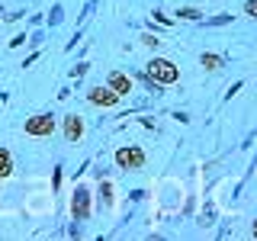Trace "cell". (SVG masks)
<instances>
[{
    "label": "cell",
    "mask_w": 257,
    "mask_h": 241,
    "mask_svg": "<svg viewBox=\"0 0 257 241\" xmlns=\"http://www.w3.org/2000/svg\"><path fill=\"white\" fill-rule=\"evenodd\" d=\"M26 135H32V139H48V135L55 132V116L52 112H36V116L26 119Z\"/></svg>",
    "instance_id": "4"
},
{
    "label": "cell",
    "mask_w": 257,
    "mask_h": 241,
    "mask_svg": "<svg viewBox=\"0 0 257 241\" xmlns=\"http://www.w3.org/2000/svg\"><path fill=\"white\" fill-rule=\"evenodd\" d=\"M112 203H116V199H112V183L100 177V206L103 209H112Z\"/></svg>",
    "instance_id": "9"
},
{
    "label": "cell",
    "mask_w": 257,
    "mask_h": 241,
    "mask_svg": "<svg viewBox=\"0 0 257 241\" xmlns=\"http://www.w3.org/2000/svg\"><path fill=\"white\" fill-rule=\"evenodd\" d=\"M106 87H112L119 96H128V93H132V77L122 74V71H112V74L106 77Z\"/></svg>",
    "instance_id": "7"
},
{
    "label": "cell",
    "mask_w": 257,
    "mask_h": 241,
    "mask_svg": "<svg viewBox=\"0 0 257 241\" xmlns=\"http://www.w3.org/2000/svg\"><path fill=\"white\" fill-rule=\"evenodd\" d=\"M145 71H148L158 84H164V87H171V84L180 80V68H177L171 58H151L148 64H145Z\"/></svg>",
    "instance_id": "1"
},
{
    "label": "cell",
    "mask_w": 257,
    "mask_h": 241,
    "mask_svg": "<svg viewBox=\"0 0 257 241\" xmlns=\"http://www.w3.org/2000/svg\"><path fill=\"white\" fill-rule=\"evenodd\" d=\"M135 77H139V80H142V84H145V87H148V93H155V96H161V93H164V84H158V80H155V77H151V74H148V71H142V74H135Z\"/></svg>",
    "instance_id": "11"
},
{
    "label": "cell",
    "mask_w": 257,
    "mask_h": 241,
    "mask_svg": "<svg viewBox=\"0 0 257 241\" xmlns=\"http://www.w3.org/2000/svg\"><path fill=\"white\" fill-rule=\"evenodd\" d=\"M142 45H148V48H158V45H161V39H158V36H151V32H145V36H142Z\"/></svg>",
    "instance_id": "16"
},
{
    "label": "cell",
    "mask_w": 257,
    "mask_h": 241,
    "mask_svg": "<svg viewBox=\"0 0 257 241\" xmlns=\"http://www.w3.org/2000/svg\"><path fill=\"white\" fill-rule=\"evenodd\" d=\"M244 13H247V16H254V20H257V0H247V4H244Z\"/></svg>",
    "instance_id": "17"
},
{
    "label": "cell",
    "mask_w": 257,
    "mask_h": 241,
    "mask_svg": "<svg viewBox=\"0 0 257 241\" xmlns=\"http://www.w3.org/2000/svg\"><path fill=\"white\" fill-rule=\"evenodd\" d=\"M155 20L161 23V26H174V20H171V16H164V13H155Z\"/></svg>",
    "instance_id": "18"
},
{
    "label": "cell",
    "mask_w": 257,
    "mask_h": 241,
    "mask_svg": "<svg viewBox=\"0 0 257 241\" xmlns=\"http://www.w3.org/2000/svg\"><path fill=\"white\" fill-rule=\"evenodd\" d=\"M23 42H26V32H20V36H16L13 42H10V48H16V45H23Z\"/></svg>",
    "instance_id": "19"
},
{
    "label": "cell",
    "mask_w": 257,
    "mask_h": 241,
    "mask_svg": "<svg viewBox=\"0 0 257 241\" xmlns=\"http://www.w3.org/2000/svg\"><path fill=\"white\" fill-rule=\"evenodd\" d=\"M87 71H90V64H87V61H80V64H74V68H71V77L80 80V77L87 74Z\"/></svg>",
    "instance_id": "15"
},
{
    "label": "cell",
    "mask_w": 257,
    "mask_h": 241,
    "mask_svg": "<svg viewBox=\"0 0 257 241\" xmlns=\"http://www.w3.org/2000/svg\"><path fill=\"white\" fill-rule=\"evenodd\" d=\"M87 126H84V116H77V112H68L64 116V142L68 145H77L80 139H84Z\"/></svg>",
    "instance_id": "6"
},
{
    "label": "cell",
    "mask_w": 257,
    "mask_h": 241,
    "mask_svg": "<svg viewBox=\"0 0 257 241\" xmlns=\"http://www.w3.org/2000/svg\"><path fill=\"white\" fill-rule=\"evenodd\" d=\"M254 174H257V167H254Z\"/></svg>",
    "instance_id": "21"
},
{
    "label": "cell",
    "mask_w": 257,
    "mask_h": 241,
    "mask_svg": "<svg viewBox=\"0 0 257 241\" xmlns=\"http://www.w3.org/2000/svg\"><path fill=\"white\" fill-rule=\"evenodd\" d=\"M119 171H142L145 167V151L139 145H122V148H116V155H112Z\"/></svg>",
    "instance_id": "2"
},
{
    "label": "cell",
    "mask_w": 257,
    "mask_h": 241,
    "mask_svg": "<svg viewBox=\"0 0 257 241\" xmlns=\"http://www.w3.org/2000/svg\"><path fill=\"white\" fill-rule=\"evenodd\" d=\"M90 196H93L90 187H87V183H77L74 196H71V219H74L77 225L90 219Z\"/></svg>",
    "instance_id": "3"
},
{
    "label": "cell",
    "mask_w": 257,
    "mask_h": 241,
    "mask_svg": "<svg viewBox=\"0 0 257 241\" xmlns=\"http://www.w3.org/2000/svg\"><path fill=\"white\" fill-rule=\"evenodd\" d=\"M225 23H231V13H219V16H212V20H206V26H225Z\"/></svg>",
    "instance_id": "14"
},
{
    "label": "cell",
    "mask_w": 257,
    "mask_h": 241,
    "mask_svg": "<svg viewBox=\"0 0 257 241\" xmlns=\"http://www.w3.org/2000/svg\"><path fill=\"white\" fill-rule=\"evenodd\" d=\"M87 100H90L93 106H116V103L122 100V96H119L116 90H112V87H103V84H96V87H90V90H87Z\"/></svg>",
    "instance_id": "5"
},
{
    "label": "cell",
    "mask_w": 257,
    "mask_h": 241,
    "mask_svg": "<svg viewBox=\"0 0 257 241\" xmlns=\"http://www.w3.org/2000/svg\"><path fill=\"white\" fill-rule=\"evenodd\" d=\"M251 235H254V238H257V219H254V225H251Z\"/></svg>",
    "instance_id": "20"
},
{
    "label": "cell",
    "mask_w": 257,
    "mask_h": 241,
    "mask_svg": "<svg viewBox=\"0 0 257 241\" xmlns=\"http://www.w3.org/2000/svg\"><path fill=\"white\" fill-rule=\"evenodd\" d=\"M199 64H203L206 71H219L225 64V58H222V55H212V52H203V55H199Z\"/></svg>",
    "instance_id": "8"
},
{
    "label": "cell",
    "mask_w": 257,
    "mask_h": 241,
    "mask_svg": "<svg viewBox=\"0 0 257 241\" xmlns=\"http://www.w3.org/2000/svg\"><path fill=\"white\" fill-rule=\"evenodd\" d=\"M61 20H64V10H61V4H55V7H52V16H48V23H52V26H61Z\"/></svg>",
    "instance_id": "13"
},
{
    "label": "cell",
    "mask_w": 257,
    "mask_h": 241,
    "mask_svg": "<svg viewBox=\"0 0 257 241\" xmlns=\"http://www.w3.org/2000/svg\"><path fill=\"white\" fill-rule=\"evenodd\" d=\"M177 16H180V20H187V23H199V20H203V13H199L196 7H180Z\"/></svg>",
    "instance_id": "12"
},
{
    "label": "cell",
    "mask_w": 257,
    "mask_h": 241,
    "mask_svg": "<svg viewBox=\"0 0 257 241\" xmlns=\"http://www.w3.org/2000/svg\"><path fill=\"white\" fill-rule=\"evenodd\" d=\"M10 174H13V155L4 148V145H0V180H4V177H10Z\"/></svg>",
    "instance_id": "10"
}]
</instances>
